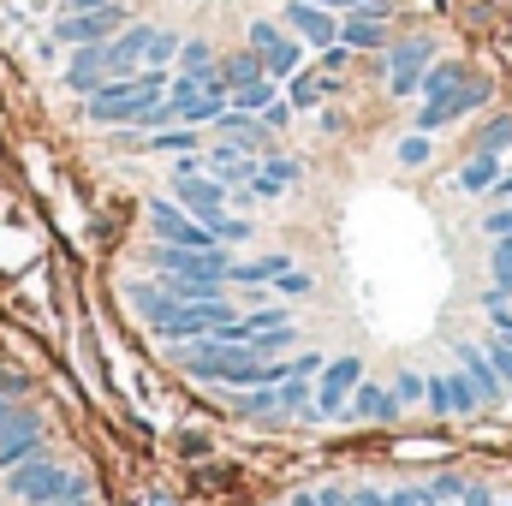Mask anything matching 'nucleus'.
Returning a JSON list of instances; mask_svg holds the SVG:
<instances>
[{"mask_svg": "<svg viewBox=\"0 0 512 506\" xmlns=\"http://www.w3.org/2000/svg\"><path fill=\"white\" fill-rule=\"evenodd\" d=\"M167 66H137V72H120V78H108L102 90H90L84 96V108H90V126H131L149 102H161L167 96Z\"/></svg>", "mask_w": 512, "mask_h": 506, "instance_id": "f257e3e1", "label": "nucleus"}, {"mask_svg": "<svg viewBox=\"0 0 512 506\" xmlns=\"http://www.w3.org/2000/svg\"><path fill=\"white\" fill-rule=\"evenodd\" d=\"M6 489H12V501L24 506H48V501H84V477L78 471H66V465H54V459H24V465H12L6 471Z\"/></svg>", "mask_w": 512, "mask_h": 506, "instance_id": "f03ea898", "label": "nucleus"}, {"mask_svg": "<svg viewBox=\"0 0 512 506\" xmlns=\"http://www.w3.org/2000/svg\"><path fill=\"white\" fill-rule=\"evenodd\" d=\"M120 24H126V12H120L114 0H108V6H90V12H60V18H54V42L90 48V42H108Z\"/></svg>", "mask_w": 512, "mask_h": 506, "instance_id": "7ed1b4c3", "label": "nucleus"}, {"mask_svg": "<svg viewBox=\"0 0 512 506\" xmlns=\"http://www.w3.org/2000/svg\"><path fill=\"white\" fill-rule=\"evenodd\" d=\"M429 60H435V42H429V36H405V42H393V48H387V96H417Z\"/></svg>", "mask_w": 512, "mask_h": 506, "instance_id": "20e7f679", "label": "nucleus"}, {"mask_svg": "<svg viewBox=\"0 0 512 506\" xmlns=\"http://www.w3.org/2000/svg\"><path fill=\"white\" fill-rule=\"evenodd\" d=\"M149 227H155V239H167V245H185V251H215L221 239L203 227V221H191V209H179V203H149Z\"/></svg>", "mask_w": 512, "mask_h": 506, "instance_id": "39448f33", "label": "nucleus"}, {"mask_svg": "<svg viewBox=\"0 0 512 506\" xmlns=\"http://www.w3.org/2000/svg\"><path fill=\"white\" fill-rule=\"evenodd\" d=\"M227 310H233L227 298H191V304H173V310L155 322V334H161V340H203Z\"/></svg>", "mask_w": 512, "mask_h": 506, "instance_id": "423d86ee", "label": "nucleus"}, {"mask_svg": "<svg viewBox=\"0 0 512 506\" xmlns=\"http://www.w3.org/2000/svg\"><path fill=\"white\" fill-rule=\"evenodd\" d=\"M364 381V358H334V364H322V376H316V417H346V399H352V387Z\"/></svg>", "mask_w": 512, "mask_h": 506, "instance_id": "0eeeda50", "label": "nucleus"}, {"mask_svg": "<svg viewBox=\"0 0 512 506\" xmlns=\"http://www.w3.org/2000/svg\"><path fill=\"white\" fill-rule=\"evenodd\" d=\"M483 102H489V84H483V78H477V84L465 78V84H453L447 96H435V102H423V108H417V131L453 126V120H465V114H471V108H483Z\"/></svg>", "mask_w": 512, "mask_h": 506, "instance_id": "6e6552de", "label": "nucleus"}, {"mask_svg": "<svg viewBox=\"0 0 512 506\" xmlns=\"http://www.w3.org/2000/svg\"><path fill=\"white\" fill-rule=\"evenodd\" d=\"M42 417L36 411H12V423L0 429V471H12V465H24V459H36L42 453Z\"/></svg>", "mask_w": 512, "mask_h": 506, "instance_id": "1a4fd4ad", "label": "nucleus"}, {"mask_svg": "<svg viewBox=\"0 0 512 506\" xmlns=\"http://www.w3.org/2000/svg\"><path fill=\"white\" fill-rule=\"evenodd\" d=\"M340 42L352 48V54H376V48H387V6H352L346 18H340Z\"/></svg>", "mask_w": 512, "mask_h": 506, "instance_id": "9d476101", "label": "nucleus"}, {"mask_svg": "<svg viewBox=\"0 0 512 506\" xmlns=\"http://www.w3.org/2000/svg\"><path fill=\"white\" fill-rule=\"evenodd\" d=\"M173 203L203 221V215L227 209V185L221 179H203V167H191V173H173Z\"/></svg>", "mask_w": 512, "mask_h": 506, "instance_id": "9b49d317", "label": "nucleus"}, {"mask_svg": "<svg viewBox=\"0 0 512 506\" xmlns=\"http://www.w3.org/2000/svg\"><path fill=\"white\" fill-rule=\"evenodd\" d=\"M149 36H155V24H120V30L102 42L108 78H120V72H137V66H143V48H149Z\"/></svg>", "mask_w": 512, "mask_h": 506, "instance_id": "f8f14e48", "label": "nucleus"}, {"mask_svg": "<svg viewBox=\"0 0 512 506\" xmlns=\"http://www.w3.org/2000/svg\"><path fill=\"white\" fill-rule=\"evenodd\" d=\"M286 24L304 36V42H316V48H328V42H340V12L334 6H310V0H286Z\"/></svg>", "mask_w": 512, "mask_h": 506, "instance_id": "ddd939ff", "label": "nucleus"}, {"mask_svg": "<svg viewBox=\"0 0 512 506\" xmlns=\"http://www.w3.org/2000/svg\"><path fill=\"white\" fill-rule=\"evenodd\" d=\"M203 167L221 179V185H251V173H256V149H245V143H215L209 155H203Z\"/></svg>", "mask_w": 512, "mask_h": 506, "instance_id": "4468645a", "label": "nucleus"}, {"mask_svg": "<svg viewBox=\"0 0 512 506\" xmlns=\"http://www.w3.org/2000/svg\"><path fill=\"white\" fill-rule=\"evenodd\" d=\"M298 179H304V167L292 155H262L256 173H251V197H286Z\"/></svg>", "mask_w": 512, "mask_h": 506, "instance_id": "2eb2a0df", "label": "nucleus"}, {"mask_svg": "<svg viewBox=\"0 0 512 506\" xmlns=\"http://www.w3.org/2000/svg\"><path fill=\"white\" fill-rule=\"evenodd\" d=\"M102 84H108V60H102V42H90V48L72 54V66H66V90H72V96H90V90H102Z\"/></svg>", "mask_w": 512, "mask_h": 506, "instance_id": "dca6fc26", "label": "nucleus"}, {"mask_svg": "<svg viewBox=\"0 0 512 506\" xmlns=\"http://www.w3.org/2000/svg\"><path fill=\"white\" fill-rule=\"evenodd\" d=\"M215 126H221V137H233V143H245V149H268V137H274L251 108H233V102L221 108V120H215Z\"/></svg>", "mask_w": 512, "mask_h": 506, "instance_id": "f3484780", "label": "nucleus"}, {"mask_svg": "<svg viewBox=\"0 0 512 506\" xmlns=\"http://www.w3.org/2000/svg\"><path fill=\"white\" fill-rule=\"evenodd\" d=\"M459 370H465L471 387L483 393V405H489V399H501V387H507V381L495 376V364H489V352H483V346H471V340H465V346H459Z\"/></svg>", "mask_w": 512, "mask_h": 506, "instance_id": "a211bd4d", "label": "nucleus"}, {"mask_svg": "<svg viewBox=\"0 0 512 506\" xmlns=\"http://www.w3.org/2000/svg\"><path fill=\"white\" fill-rule=\"evenodd\" d=\"M346 417H399V405H393V393L382 381H358L352 399H346Z\"/></svg>", "mask_w": 512, "mask_h": 506, "instance_id": "6ab92c4d", "label": "nucleus"}, {"mask_svg": "<svg viewBox=\"0 0 512 506\" xmlns=\"http://www.w3.org/2000/svg\"><path fill=\"white\" fill-rule=\"evenodd\" d=\"M495 179H501V161H495V149H477V155L459 167V179H453V185H459L465 197H477V191H489Z\"/></svg>", "mask_w": 512, "mask_h": 506, "instance_id": "aec40b11", "label": "nucleus"}, {"mask_svg": "<svg viewBox=\"0 0 512 506\" xmlns=\"http://www.w3.org/2000/svg\"><path fill=\"white\" fill-rule=\"evenodd\" d=\"M179 304H191V298H227V280H215V274H167L161 280Z\"/></svg>", "mask_w": 512, "mask_h": 506, "instance_id": "412c9836", "label": "nucleus"}, {"mask_svg": "<svg viewBox=\"0 0 512 506\" xmlns=\"http://www.w3.org/2000/svg\"><path fill=\"white\" fill-rule=\"evenodd\" d=\"M453 84H465V66H459V60H429V72H423L417 96H423V102H435V96H447Z\"/></svg>", "mask_w": 512, "mask_h": 506, "instance_id": "4be33fe9", "label": "nucleus"}, {"mask_svg": "<svg viewBox=\"0 0 512 506\" xmlns=\"http://www.w3.org/2000/svg\"><path fill=\"white\" fill-rule=\"evenodd\" d=\"M280 268H292L286 256H262V262H227V280L233 286H268Z\"/></svg>", "mask_w": 512, "mask_h": 506, "instance_id": "5701e85b", "label": "nucleus"}, {"mask_svg": "<svg viewBox=\"0 0 512 506\" xmlns=\"http://www.w3.org/2000/svg\"><path fill=\"white\" fill-rule=\"evenodd\" d=\"M298 66H304V48H298V42H292V36H280V42H274V48H268V54H262V72H268V78H274V84H280V78H292V72H298Z\"/></svg>", "mask_w": 512, "mask_h": 506, "instance_id": "b1692460", "label": "nucleus"}, {"mask_svg": "<svg viewBox=\"0 0 512 506\" xmlns=\"http://www.w3.org/2000/svg\"><path fill=\"white\" fill-rule=\"evenodd\" d=\"M173 304H179V298H173L167 286H131V310H137V316H143L149 328H155V322H161V316H167Z\"/></svg>", "mask_w": 512, "mask_h": 506, "instance_id": "393cba45", "label": "nucleus"}, {"mask_svg": "<svg viewBox=\"0 0 512 506\" xmlns=\"http://www.w3.org/2000/svg\"><path fill=\"white\" fill-rule=\"evenodd\" d=\"M126 143H143V149H161V155H185V149H197L203 137H197V126H179V131H149V137H126Z\"/></svg>", "mask_w": 512, "mask_h": 506, "instance_id": "a878e982", "label": "nucleus"}, {"mask_svg": "<svg viewBox=\"0 0 512 506\" xmlns=\"http://www.w3.org/2000/svg\"><path fill=\"white\" fill-rule=\"evenodd\" d=\"M221 78H227V90H239V84H251V78H268V72H262V54H256V48H239V54L221 66Z\"/></svg>", "mask_w": 512, "mask_h": 506, "instance_id": "bb28decb", "label": "nucleus"}, {"mask_svg": "<svg viewBox=\"0 0 512 506\" xmlns=\"http://www.w3.org/2000/svg\"><path fill=\"white\" fill-rule=\"evenodd\" d=\"M447 399H453V417H471V411H483V393L471 387V376H465V370H453V376H447Z\"/></svg>", "mask_w": 512, "mask_h": 506, "instance_id": "cd10ccee", "label": "nucleus"}, {"mask_svg": "<svg viewBox=\"0 0 512 506\" xmlns=\"http://www.w3.org/2000/svg\"><path fill=\"white\" fill-rule=\"evenodd\" d=\"M203 227L221 239V245H245L251 239V221H239V215H227V209H215V215H203Z\"/></svg>", "mask_w": 512, "mask_h": 506, "instance_id": "c85d7f7f", "label": "nucleus"}, {"mask_svg": "<svg viewBox=\"0 0 512 506\" xmlns=\"http://www.w3.org/2000/svg\"><path fill=\"white\" fill-rule=\"evenodd\" d=\"M233 96V108H251V114H262L280 90H274V78H251V84H239V90H227Z\"/></svg>", "mask_w": 512, "mask_h": 506, "instance_id": "c756f323", "label": "nucleus"}, {"mask_svg": "<svg viewBox=\"0 0 512 506\" xmlns=\"http://www.w3.org/2000/svg\"><path fill=\"white\" fill-rule=\"evenodd\" d=\"M179 42H185V36L155 30V36H149V48H143V66H173V60H179Z\"/></svg>", "mask_w": 512, "mask_h": 506, "instance_id": "7c9ffc66", "label": "nucleus"}, {"mask_svg": "<svg viewBox=\"0 0 512 506\" xmlns=\"http://www.w3.org/2000/svg\"><path fill=\"white\" fill-rule=\"evenodd\" d=\"M209 66H215V48H209L203 36L179 42V72H209Z\"/></svg>", "mask_w": 512, "mask_h": 506, "instance_id": "2f4dec72", "label": "nucleus"}, {"mask_svg": "<svg viewBox=\"0 0 512 506\" xmlns=\"http://www.w3.org/2000/svg\"><path fill=\"white\" fill-rule=\"evenodd\" d=\"M274 393H280V411H304L310 405V376H286Z\"/></svg>", "mask_w": 512, "mask_h": 506, "instance_id": "473e14b6", "label": "nucleus"}, {"mask_svg": "<svg viewBox=\"0 0 512 506\" xmlns=\"http://www.w3.org/2000/svg\"><path fill=\"white\" fill-rule=\"evenodd\" d=\"M387 393H393V405H417V399H423V376H411V370H399Z\"/></svg>", "mask_w": 512, "mask_h": 506, "instance_id": "72a5a7b5", "label": "nucleus"}, {"mask_svg": "<svg viewBox=\"0 0 512 506\" xmlns=\"http://www.w3.org/2000/svg\"><path fill=\"white\" fill-rule=\"evenodd\" d=\"M256 120H262L268 131H286V126H292V102H286V96H274V102H268Z\"/></svg>", "mask_w": 512, "mask_h": 506, "instance_id": "f704fd0d", "label": "nucleus"}, {"mask_svg": "<svg viewBox=\"0 0 512 506\" xmlns=\"http://www.w3.org/2000/svg\"><path fill=\"white\" fill-rule=\"evenodd\" d=\"M399 161H405V167H423V161H429V131L405 137V143H399Z\"/></svg>", "mask_w": 512, "mask_h": 506, "instance_id": "c9c22d12", "label": "nucleus"}, {"mask_svg": "<svg viewBox=\"0 0 512 506\" xmlns=\"http://www.w3.org/2000/svg\"><path fill=\"white\" fill-rule=\"evenodd\" d=\"M489 364H495V376L512 387V340H501V334H495V346H489Z\"/></svg>", "mask_w": 512, "mask_h": 506, "instance_id": "e433bc0d", "label": "nucleus"}, {"mask_svg": "<svg viewBox=\"0 0 512 506\" xmlns=\"http://www.w3.org/2000/svg\"><path fill=\"white\" fill-rule=\"evenodd\" d=\"M423 393H429V411H435V417H453V399H447V376H435L429 387H423Z\"/></svg>", "mask_w": 512, "mask_h": 506, "instance_id": "4c0bfd02", "label": "nucleus"}, {"mask_svg": "<svg viewBox=\"0 0 512 506\" xmlns=\"http://www.w3.org/2000/svg\"><path fill=\"white\" fill-rule=\"evenodd\" d=\"M274 42H280V24H268V18H256V24H251V48H256V54H268Z\"/></svg>", "mask_w": 512, "mask_h": 506, "instance_id": "58836bf2", "label": "nucleus"}, {"mask_svg": "<svg viewBox=\"0 0 512 506\" xmlns=\"http://www.w3.org/2000/svg\"><path fill=\"white\" fill-rule=\"evenodd\" d=\"M274 286H280V292H292V298H304V292H310V274H298V268H280V274H274Z\"/></svg>", "mask_w": 512, "mask_h": 506, "instance_id": "ea45409f", "label": "nucleus"}, {"mask_svg": "<svg viewBox=\"0 0 512 506\" xmlns=\"http://www.w3.org/2000/svg\"><path fill=\"white\" fill-rule=\"evenodd\" d=\"M483 233H489V239H501V233H512V203H501L495 215H483Z\"/></svg>", "mask_w": 512, "mask_h": 506, "instance_id": "a19ab883", "label": "nucleus"}, {"mask_svg": "<svg viewBox=\"0 0 512 506\" xmlns=\"http://www.w3.org/2000/svg\"><path fill=\"white\" fill-rule=\"evenodd\" d=\"M429 495H435V501H459V495H465V477H435Z\"/></svg>", "mask_w": 512, "mask_h": 506, "instance_id": "79ce46f5", "label": "nucleus"}, {"mask_svg": "<svg viewBox=\"0 0 512 506\" xmlns=\"http://www.w3.org/2000/svg\"><path fill=\"white\" fill-rule=\"evenodd\" d=\"M429 489H417V483H399V489H387V506H423Z\"/></svg>", "mask_w": 512, "mask_h": 506, "instance_id": "37998d69", "label": "nucleus"}, {"mask_svg": "<svg viewBox=\"0 0 512 506\" xmlns=\"http://www.w3.org/2000/svg\"><path fill=\"white\" fill-rule=\"evenodd\" d=\"M322 364H328V358H322V352H298V358H292V376H322Z\"/></svg>", "mask_w": 512, "mask_h": 506, "instance_id": "c03bdc74", "label": "nucleus"}, {"mask_svg": "<svg viewBox=\"0 0 512 506\" xmlns=\"http://www.w3.org/2000/svg\"><path fill=\"white\" fill-rule=\"evenodd\" d=\"M501 143H512V120H489V131H483V149H495V155H501Z\"/></svg>", "mask_w": 512, "mask_h": 506, "instance_id": "a18cd8bd", "label": "nucleus"}, {"mask_svg": "<svg viewBox=\"0 0 512 506\" xmlns=\"http://www.w3.org/2000/svg\"><path fill=\"white\" fill-rule=\"evenodd\" d=\"M489 245H495V251H489V262H495V274H501V268H512V233H501V239H489Z\"/></svg>", "mask_w": 512, "mask_h": 506, "instance_id": "49530a36", "label": "nucleus"}, {"mask_svg": "<svg viewBox=\"0 0 512 506\" xmlns=\"http://www.w3.org/2000/svg\"><path fill=\"white\" fill-rule=\"evenodd\" d=\"M459 506H495V495H489L483 483H465V495H459Z\"/></svg>", "mask_w": 512, "mask_h": 506, "instance_id": "de8ad7c7", "label": "nucleus"}, {"mask_svg": "<svg viewBox=\"0 0 512 506\" xmlns=\"http://www.w3.org/2000/svg\"><path fill=\"white\" fill-rule=\"evenodd\" d=\"M346 506H387V495H382V489H352Z\"/></svg>", "mask_w": 512, "mask_h": 506, "instance_id": "09e8293b", "label": "nucleus"}, {"mask_svg": "<svg viewBox=\"0 0 512 506\" xmlns=\"http://www.w3.org/2000/svg\"><path fill=\"white\" fill-rule=\"evenodd\" d=\"M512 298V268H501V274H495V292H489V304H507Z\"/></svg>", "mask_w": 512, "mask_h": 506, "instance_id": "8fccbe9b", "label": "nucleus"}, {"mask_svg": "<svg viewBox=\"0 0 512 506\" xmlns=\"http://www.w3.org/2000/svg\"><path fill=\"white\" fill-rule=\"evenodd\" d=\"M489 322H495V334H501V340H512V316L501 310V304H489Z\"/></svg>", "mask_w": 512, "mask_h": 506, "instance_id": "3c124183", "label": "nucleus"}, {"mask_svg": "<svg viewBox=\"0 0 512 506\" xmlns=\"http://www.w3.org/2000/svg\"><path fill=\"white\" fill-rule=\"evenodd\" d=\"M90 6H108V0H66L60 12H90Z\"/></svg>", "mask_w": 512, "mask_h": 506, "instance_id": "603ef678", "label": "nucleus"}, {"mask_svg": "<svg viewBox=\"0 0 512 506\" xmlns=\"http://www.w3.org/2000/svg\"><path fill=\"white\" fill-rule=\"evenodd\" d=\"M489 191H495V197H501V203H512V179H495V185H489Z\"/></svg>", "mask_w": 512, "mask_h": 506, "instance_id": "864d4df0", "label": "nucleus"}, {"mask_svg": "<svg viewBox=\"0 0 512 506\" xmlns=\"http://www.w3.org/2000/svg\"><path fill=\"white\" fill-rule=\"evenodd\" d=\"M6 423H12V399L0 393V429H6Z\"/></svg>", "mask_w": 512, "mask_h": 506, "instance_id": "5fc2aeb1", "label": "nucleus"}, {"mask_svg": "<svg viewBox=\"0 0 512 506\" xmlns=\"http://www.w3.org/2000/svg\"><path fill=\"white\" fill-rule=\"evenodd\" d=\"M310 6H334V12H340V0H310Z\"/></svg>", "mask_w": 512, "mask_h": 506, "instance_id": "6e6d98bb", "label": "nucleus"}, {"mask_svg": "<svg viewBox=\"0 0 512 506\" xmlns=\"http://www.w3.org/2000/svg\"><path fill=\"white\" fill-rule=\"evenodd\" d=\"M423 506H441V501H435V495H423Z\"/></svg>", "mask_w": 512, "mask_h": 506, "instance_id": "4d7b16f0", "label": "nucleus"}, {"mask_svg": "<svg viewBox=\"0 0 512 506\" xmlns=\"http://www.w3.org/2000/svg\"><path fill=\"white\" fill-rule=\"evenodd\" d=\"M48 506H78V501H48Z\"/></svg>", "mask_w": 512, "mask_h": 506, "instance_id": "13d9d810", "label": "nucleus"}]
</instances>
